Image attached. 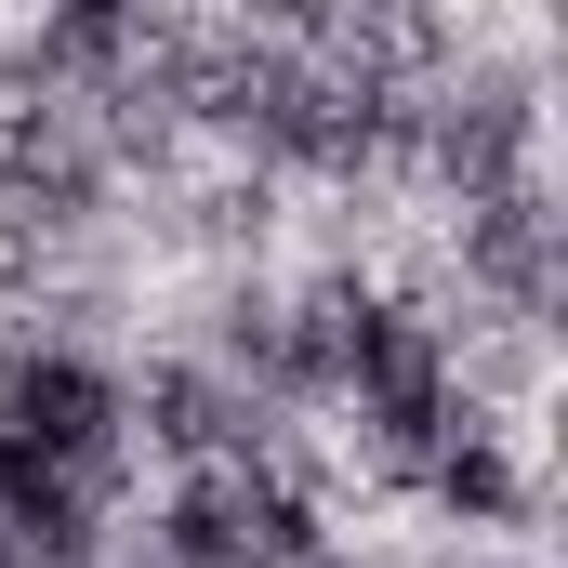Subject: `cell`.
<instances>
[{
  "label": "cell",
  "mask_w": 568,
  "mask_h": 568,
  "mask_svg": "<svg viewBox=\"0 0 568 568\" xmlns=\"http://www.w3.org/2000/svg\"><path fill=\"white\" fill-rule=\"evenodd\" d=\"M0 436L67 463V476H133V371L93 331H0Z\"/></svg>",
  "instance_id": "1"
},
{
  "label": "cell",
  "mask_w": 568,
  "mask_h": 568,
  "mask_svg": "<svg viewBox=\"0 0 568 568\" xmlns=\"http://www.w3.org/2000/svg\"><path fill=\"white\" fill-rule=\"evenodd\" d=\"M449 568H542V542H463Z\"/></svg>",
  "instance_id": "2"
}]
</instances>
